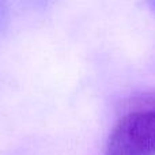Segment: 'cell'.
<instances>
[{
    "label": "cell",
    "instance_id": "cell-2",
    "mask_svg": "<svg viewBox=\"0 0 155 155\" xmlns=\"http://www.w3.org/2000/svg\"><path fill=\"white\" fill-rule=\"evenodd\" d=\"M148 2V4H150V7L153 8V11L155 12V0H147Z\"/></svg>",
    "mask_w": 155,
    "mask_h": 155
},
{
    "label": "cell",
    "instance_id": "cell-1",
    "mask_svg": "<svg viewBox=\"0 0 155 155\" xmlns=\"http://www.w3.org/2000/svg\"><path fill=\"white\" fill-rule=\"evenodd\" d=\"M105 155H155V94L127 102L109 135Z\"/></svg>",
    "mask_w": 155,
    "mask_h": 155
}]
</instances>
